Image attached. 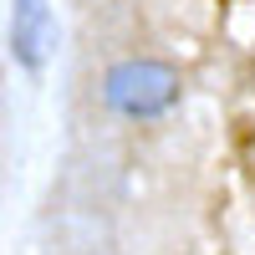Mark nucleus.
<instances>
[{
    "label": "nucleus",
    "mask_w": 255,
    "mask_h": 255,
    "mask_svg": "<svg viewBox=\"0 0 255 255\" xmlns=\"http://www.w3.org/2000/svg\"><path fill=\"white\" fill-rule=\"evenodd\" d=\"M102 97L108 108L123 118H163L168 108L179 102V72L168 61L153 56H133V61H118V67L102 77Z\"/></svg>",
    "instance_id": "obj_1"
},
{
    "label": "nucleus",
    "mask_w": 255,
    "mask_h": 255,
    "mask_svg": "<svg viewBox=\"0 0 255 255\" xmlns=\"http://www.w3.org/2000/svg\"><path fill=\"white\" fill-rule=\"evenodd\" d=\"M51 5L46 0H15L10 5V51L26 72H36L46 61V46H51Z\"/></svg>",
    "instance_id": "obj_2"
}]
</instances>
